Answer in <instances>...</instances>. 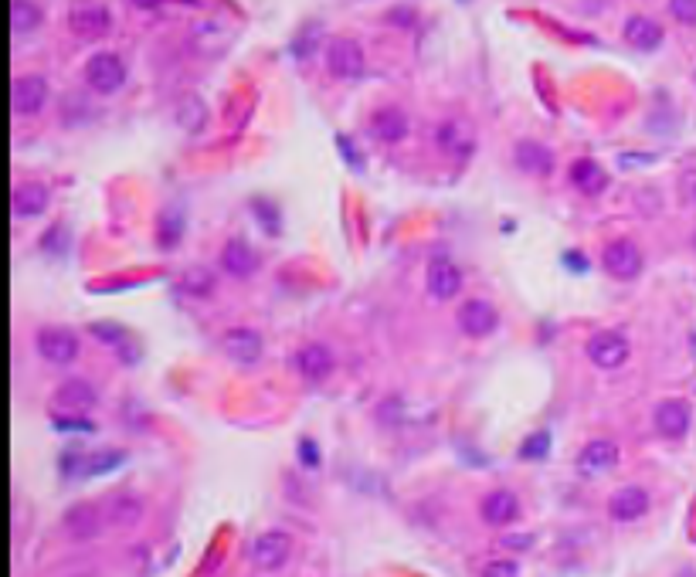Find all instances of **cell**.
I'll return each instance as SVG.
<instances>
[{
	"instance_id": "6da1fadb",
	"label": "cell",
	"mask_w": 696,
	"mask_h": 577,
	"mask_svg": "<svg viewBox=\"0 0 696 577\" xmlns=\"http://www.w3.org/2000/svg\"><path fill=\"white\" fill-rule=\"evenodd\" d=\"M130 452L126 449H96V452H65L62 455V476L72 479H92V476H106V472L119 469Z\"/></svg>"
},
{
	"instance_id": "7a4b0ae2",
	"label": "cell",
	"mask_w": 696,
	"mask_h": 577,
	"mask_svg": "<svg viewBox=\"0 0 696 577\" xmlns=\"http://www.w3.org/2000/svg\"><path fill=\"white\" fill-rule=\"evenodd\" d=\"M292 547H296L292 533L279 530V527L262 530L259 537L252 540V564H255V571H262V574L282 571V567L289 564V557H292Z\"/></svg>"
},
{
	"instance_id": "3957f363",
	"label": "cell",
	"mask_w": 696,
	"mask_h": 577,
	"mask_svg": "<svg viewBox=\"0 0 696 577\" xmlns=\"http://www.w3.org/2000/svg\"><path fill=\"white\" fill-rule=\"evenodd\" d=\"M693 425V404L686 398H663L652 408V428L666 442H683Z\"/></svg>"
},
{
	"instance_id": "277c9868",
	"label": "cell",
	"mask_w": 696,
	"mask_h": 577,
	"mask_svg": "<svg viewBox=\"0 0 696 577\" xmlns=\"http://www.w3.org/2000/svg\"><path fill=\"white\" fill-rule=\"evenodd\" d=\"M96 404H99V391L85 377H68L51 394V411L55 415H89Z\"/></svg>"
},
{
	"instance_id": "5b68a950",
	"label": "cell",
	"mask_w": 696,
	"mask_h": 577,
	"mask_svg": "<svg viewBox=\"0 0 696 577\" xmlns=\"http://www.w3.org/2000/svg\"><path fill=\"white\" fill-rule=\"evenodd\" d=\"M126 82V65L123 58L113 55V51H99L85 62V85L99 96H113V92L123 89Z\"/></svg>"
},
{
	"instance_id": "8992f818",
	"label": "cell",
	"mask_w": 696,
	"mask_h": 577,
	"mask_svg": "<svg viewBox=\"0 0 696 577\" xmlns=\"http://www.w3.org/2000/svg\"><path fill=\"white\" fill-rule=\"evenodd\" d=\"M34 350L48 364L65 367L72 360H79V337L72 330H65V326H41L38 337H34Z\"/></svg>"
},
{
	"instance_id": "52a82bcc",
	"label": "cell",
	"mask_w": 696,
	"mask_h": 577,
	"mask_svg": "<svg viewBox=\"0 0 696 577\" xmlns=\"http://www.w3.org/2000/svg\"><path fill=\"white\" fill-rule=\"evenodd\" d=\"M652 510V496L646 486H618L605 503V513L612 523H639Z\"/></svg>"
},
{
	"instance_id": "ba28073f",
	"label": "cell",
	"mask_w": 696,
	"mask_h": 577,
	"mask_svg": "<svg viewBox=\"0 0 696 577\" xmlns=\"http://www.w3.org/2000/svg\"><path fill=\"white\" fill-rule=\"evenodd\" d=\"M520 516H523V503L513 489H489V493L479 499V520L493 530L513 527Z\"/></svg>"
},
{
	"instance_id": "9c48e42d",
	"label": "cell",
	"mask_w": 696,
	"mask_h": 577,
	"mask_svg": "<svg viewBox=\"0 0 696 577\" xmlns=\"http://www.w3.org/2000/svg\"><path fill=\"white\" fill-rule=\"evenodd\" d=\"M601 269H605L612 279H622V282H632L639 279L642 272V252L639 245L629 238H615L601 248Z\"/></svg>"
},
{
	"instance_id": "30bf717a",
	"label": "cell",
	"mask_w": 696,
	"mask_h": 577,
	"mask_svg": "<svg viewBox=\"0 0 696 577\" xmlns=\"http://www.w3.org/2000/svg\"><path fill=\"white\" fill-rule=\"evenodd\" d=\"M618 462H622V449H618L612 438H591V442L581 445L578 459H574V469H578L584 479H595V476H605V472L618 469Z\"/></svg>"
},
{
	"instance_id": "8fae6325",
	"label": "cell",
	"mask_w": 696,
	"mask_h": 577,
	"mask_svg": "<svg viewBox=\"0 0 696 577\" xmlns=\"http://www.w3.org/2000/svg\"><path fill=\"white\" fill-rule=\"evenodd\" d=\"M584 357L591 360L598 370H618L625 360L632 357V343L615 330L595 333L588 343H584Z\"/></svg>"
},
{
	"instance_id": "7c38bea8",
	"label": "cell",
	"mask_w": 696,
	"mask_h": 577,
	"mask_svg": "<svg viewBox=\"0 0 696 577\" xmlns=\"http://www.w3.org/2000/svg\"><path fill=\"white\" fill-rule=\"evenodd\" d=\"M106 510H99L96 503H75L65 510V520L62 527L68 537L75 540V544H89V540H96L102 527H106Z\"/></svg>"
},
{
	"instance_id": "4fadbf2b",
	"label": "cell",
	"mask_w": 696,
	"mask_h": 577,
	"mask_svg": "<svg viewBox=\"0 0 696 577\" xmlns=\"http://www.w3.org/2000/svg\"><path fill=\"white\" fill-rule=\"evenodd\" d=\"M364 48L350 38H333L326 45V68L333 79H360L364 75Z\"/></svg>"
},
{
	"instance_id": "5bb4252c",
	"label": "cell",
	"mask_w": 696,
	"mask_h": 577,
	"mask_svg": "<svg viewBox=\"0 0 696 577\" xmlns=\"http://www.w3.org/2000/svg\"><path fill=\"white\" fill-rule=\"evenodd\" d=\"M500 326V309L486 299H466L459 306V330L466 333L469 340H483L489 333H496Z\"/></svg>"
},
{
	"instance_id": "9a60e30c",
	"label": "cell",
	"mask_w": 696,
	"mask_h": 577,
	"mask_svg": "<svg viewBox=\"0 0 696 577\" xmlns=\"http://www.w3.org/2000/svg\"><path fill=\"white\" fill-rule=\"evenodd\" d=\"M218 347L228 360H235L242 367H252L262 360V337L255 330H248V326H231V330H225Z\"/></svg>"
},
{
	"instance_id": "2e32d148",
	"label": "cell",
	"mask_w": 696,
	"mask_h": 577,
	"mask_svg": "<svg viewBox=\"0 0 696 577\" xmlns=\"http://www.w3.org/2000/svg\"><path fill=\"white\" fill-rule=\"evenodd\" d=\"M48 102V82L41 75H17L11 85V106L17 116H38Z\"/></svg>"
},
{
	"instance_id": "e0dca14e",
	"label": "cell",
	"mask_w": 696,
	"mask_h": 577,
	"mask_svg": "<svg viewBox=\"0 0 696 577\" xmlns=\"http://www.w3.org/2000/svg\"><path fill=\"white\" fill-rule=\"evenodd\" d=\"M68 28H72V34H79V38L96 41L113 28V14L99 4H75L72 11H68Z\"/></svg>"
},
{
	"instance_id": "ac0fdd59",
	"label": "cell",
	"mask_w": 696,
	"mask_h": 577,
	"mask_svg": "<svg viewBox=\"0 0 696 577\" xmlns=\"http://www.w3.org/2000/svg\"><path fill=\"white\" fill-rule=\"evenodd\" d=\"M462 289V269L452 262V258L438 255L428 262V292H432L435 299H455Z\"/></svg>"
},
{
	"instance_id": "d6986e66",
	"label": "cell",
	"mask_w": 696,
	"mask_h": 577,
	"mask_svg": "<svg viewBox=\"0 0 696 577\" xmlns=\"http://www.w3.org/2000/svg\"><path fill=\"white\" fill-rule=\"evenodd\" d=\"M221 269L235 275V279H252L259 272V252L245 238H228L225 248H221Z\"/></svg>"
},
{
	"instance_id": "ffe728a7",
	"label": "cell",
	"mask_w": 696,
	"mask_h": 577,
	"mask_svg": "<svg viewBox=\"0 0 696 577\" xmlns=\"http://www.w3.org/2000/svg\"><path fill=\"white\" fill-rule=\"evenodd\" d=\"M292 364H296L299 377H306V381L320 384V381H326V377L333 374V353H330V347H323V343H306V347L296 350Z\"/></svg>"
},
{
	"instance_id": "44dd1931",
	"label": "cell",
	"mask_w": 696,
	"mask_h": 577,
	"mask_svg": "<svg viewBox=\"0 0 696 577\" xmlns=\"http://www.w3.org/2000/svg\"><path fill=\"white\" fill-rule=\"evenodd\" d=\"M513 160H517V167L530 177H547L554 170V153L547 150L544 143H534V140H520L513 146Z\"/></svg>"
},
{
	"instance_id": "7402d4cb",
	"label": "cell",
	"mask_w": 696,
	"mask_h": 577,
	"mask_svg": "<svg viewBox=\"0 0 696 577\" xmlns=\"http://www.w3.org/2000/svg\"><path fill=\"white\" fill-rule=\"evenodd\" d=\"M48 204H51V194L45 184H38V180H28V184L14 187L11 208L17 218H38V214L48 211Z\"/></svg>"
},
{
	"instance_id": "603a6c76",
	"label": "cell",
	"mask_w": 696,
	"mask_h": 577,
	"mask_svg": "<svg viewBox=\"0 0 696 577\" xmlns=\"http://www.w3.org/2000/svg\"><path fill=\"white\" fill-rule=\"evenodd\" d=\"M622 34H625V41L639 51H656L659 45H663V24L652 21V17H646V14H632L629 21H625Z\"/></svg>"
},
{
	"instance_id": "cb8c5ba5",
	"label": "cell",
	"mask_w": 696,
	"mask_h": 577,
	"mask_svg": "<svg viewBox=\"0 0 696 577\" xmlns=\"http://www.w3.org/2000/svg\"><path fill=\"white\" fill-rule=\"evenodd\" d=\"M143 513H146V503L136 493H116L113 499L106 503V520H109V527H119V530H126V527H136V523L143 520Z\"/></svg>"
},
{
	"instance_id": "d4e9b609",
	"label": "cell",
	"mask_w": 696,
	"mask_h": 577,
	"mask_svg": "<svg viewBox=\"0 0 696 577\" xmlns=\"http://www.w3.org/2000/svg\"><path fill=\"white\" fill-rule=\"evenodd\" d=\"M408 116L398 106H384L371 116V133L381 143H401L408 136Z\"/></svg>"
},
{
	"instance_id": "484cf974",
	"label": "cell",
	"mask_w": 696,
	"mask_h": 577,
	"mask_svg": "<svg viewBox=\"0 0 696 577\" xmlns=\"http://www.w3.org/2000/svg\"><path fill=\"white\" fill-rule=\"evenodd\" d=\"M438 146H442L445 153H455V157H462V153L472 150V129L466 123H459V119H449V123L438 126Z\"/></svg>"
},
{
	"instance_id": "4316f807",
	"label": "cell",
	"mask_w": 696,
	"mask_h": 577,
	"mask_svg": "<svg viewBox=\"0 0 696 577\" xmlns=\"http://www.w3.org/2000/svg\"><path fill=\"white\" fill-rule=\"evenodd\" d=\"M571 184L584 194H598L601 187L608 184V177L601 174V167L595 160H574L571 163Z\"/></svg>"
},
{
	"instance_id": "83f0119b",
	"label": "cell",
	"mask_w": 696,
	"mask_h": 577,
	"mask_svg": "<svg viewBox=\"0 0 696 577\" xmlns=\"http://www.w3.org/2000/svg\"><path fill=\"white\" fill-rule=\"evenodd\" d=\"M41 24V7L34 0H11V28L17 38L31 34Z\"/></svg>"
},
{
	"instance_id": "f1b7e54d",
	"label": "cell",
	"mask_w": 696,
	"mask_h": 577,
	"mask_svg": "<svg viewBox=\"0 0 696 577\" xmlns=\"http://www.w3.org/2000/svg\"><path fill=\"white\" fill-rule=\"evenodd\" d=\"M180 235H184V218H180V208H167L160 214V235L157 241L163 248H174Z\"/></svg>"
},
{
	"instance_id": "f546056e",
	"label": "cell",
	"mask_w": 696,
	"mask_h": 577,
	"mask_svg": "<svg viewBox=\"0 0 696 577\" xmlns=\"http://www.w3.org/2000/svg\"><path fill=\"white\" fill-rule=\"evenodd\" d=\"M547 452H551V432H530L517 449L523 462H540V459H547Z\"/></svg>"
},
{
	"instance_id": "4dcf8cb0",
	"label": "cell",
	"mask_w": 696,
	"mask_h": 577,
	"mask_svg": "<svg viewBox=\"0 0 696 577\" xmlns=\"http://www.w3.org/2000/svg\"><path fill=\"white\" fill-rule=\"evenodd\" d=\"M184 289L191 292V296H208L214 289V272L204 269V265H194V269L184 272Z\"/></svg>"
},
{
	"instance_id": "1f68e13d",
	"label": "cell",
	"mask_w": 696,
	"mask_h": 577,
	"mask_svg": "<svg viewBox=\"0 0 696 577\" xmlns=\"http://www.w3.org/2000/svg\"><path fill=\"white\" fill-rule=\"evenodd\" d=\"M296 459L309 472L320 469V465H323V452H320V445H316V438H309V435L299 438V442H296Z\"/></svg>"
},
{
	"instance_id": "d6a6232c",
	"label": "cell",
	"mask_w": 696,
	"mask_h": 577,
	"mask_svg": "<svg viewBox=\"0 0 696 577\" xmlns=\"http://www.w3.org/2000/svg\"><path fill=\"white\" fill-rule=\"evenodd\" d=\"M51 425H55V432H72V435H92L96 432V425H92L85 415H51Z\"/></svg>"
},
{
	"instance_id": "836d02e7",
	"label": "cell",
	"mask_w": 696,
	"mask_h": 577,
	"mask_svg": "<svg viewBox=\"0 0 696 577\" xmlns=\"http://www.w3.org/2000/svg\"><path fill=\"white\" fill-rule=\"evenodd\" d=\"M479 577H520V564L513 557H493V561L483 564Z\"/></svg>"
},
{
	"instance_id": "e575fe53",
	"label": "cell",
	"mask_w": 696,
	"mask_h": 577,
	"mask_svg": "<svg viewBox=\"0 0 696 577\" xmlns=\"http://www.w3.org/2000/svg\"><path fill=\"white\" fill-rule=\"evenodd\" d=\"M316 41H320V24H309V28L296 38V45H292V51H296V58H309V55H313Z\"/></svg>"
},
{
	"instance_id": "d590c367",
	"label": "cell",
	"mask_w": 696,
	"mask_h": 577,
	"mask_svg": "<svg viewBox=\"0 0 696 577\" xmlns=\"http://www.w3.org/2000/svg\"><path fill=\"white\" fill-rule=\"evenodd\" d=\"M669 14L686 28H696V0H669Z\"/></svg>"
},
{
	"instance_id": "8d00e7d4",
	"label": "cell",
	"mask_w": 696,
	"mask_h": 577,
	"mask_svg": "<svg viewBox=\"0 0 696 577\" xmlns=\"http://www.w3.org/2000/svg\"><path fill=\"white\" fill-rule=\"evenodd\" d=\"M252 211L262 218V228H265V231H279V211L272 208L269 201H262V197H255V201H252Z\"/></svg>"
},
{
	"instance_id": "74e56055",
	"label": "cell",
	"mask_w": 696,
	"mask_h": 577,
	"mask_svg": "<svg viewBox=\"0 0 696 577\" xmlns=\"http://www.w3.org/2000/svg\"><path fill=\"white\" fill-rule=\"evenodd\" d=\"M401 408H405V401L401 398H391V401H384V404H377V421H384V425H398L401 418Z\"/></svg>"
},
{
	"instance_id": "f35d334b",
	"label": "cell",
	"mask_w": 696,
	"mask_h": 577,
	"mask_svg": "<svg viewBox=\"0 0 696 577\" xmlns=\"http://www.w3.org/2000/svg\"><path fill=\"white\" fill-rule=\"evenodd\" d=\"M92 333H96V340H102V343H113V347H123V343H126V333L119 330V326L92 323Z\"/></svg>"
},
{
	"instance_id": "ab89813d",
	"label": "cell",
	"mask_w": 696,
	"mask_h": 577,
	"mask_svg": "<svg viewBox=\"0 0 696 577\" xmlns=\"http://www.w3.org/2000/svg\"><path fill=\"white\" fill-rule=\"evenodd\" d=\"M503 550H517V554H527L530 547H534V533H506V537L500 540Z\"/></svg>"
},
{
	"instance_id": "60d3db41",
	"label": "cell",
	"mask_w": 696,
	"mask_h": 577,
	"mask_svg": "<svg viewBox=\"0 0 696 577\" xmlns=\"http://www.w3.org/2000/svg\"><path fill=\"white\" fill-rule=\"evenodd\" d=\"M680 191L696 204V170H690V174H686V177L680 180Z\"/></svg>"
},
{
	"instance_id": "b9f144b4",
	"label": "cell",
	"mask_w": 696,
	"mask_h": 577,
	"mask_svg": "<svg viewBox=\"0 0 696 577\" xmlns=\"http://www.w3.org/2000/svg\"><path fill=\"white\" fill-rule=\"evenodd\" d=\"M391 21H394V24H415V11H408V14H405V11H394Z\"/></svg>"
},
{
	"instance_id": "7bdbcfd3",
	"label": "cell",
	"mask_w": 696,
	"mask_h": 577,
	"mask_svg": "<svg viewBox=\"0 0 696 577\" xmlns=\"http://www.w3.org/2000/svg\"><path fill=\"white\" fill-rule=\"evenodd\" d=\"M136 7H143V11H153V7H160L163 0H133Z\"/></svg>"
},
{
	"instance_id": "ee69618b",
	"label": "cell",
	"mask_w": 696,
	"mask_h": 577,
	"mask_svg": "<svg viewBox=\"0 0 696 577\" xmlns=\"http://www.w3.org/2000/svg\"><path fill=\"white\" fill-rule=\"evenodd\" d=\"M676 577H696V571H690V567H686V571H680Z\"/></svg>"
},
{
	"instance_id": "f6af8a7d",
	"label": "cell",
	"mask_w": 696,
	"mask_h": 577,
	"mask_svg": "<svg viewBox=\"0 0 696 577\" xmlns=\"http://www.w3.org/2000/svg\"><path fill=\"white\" fill-rule=\"evenodd\" d=\"M693 82H696V72H693Z\"/></svg>"
}]
</instances>
